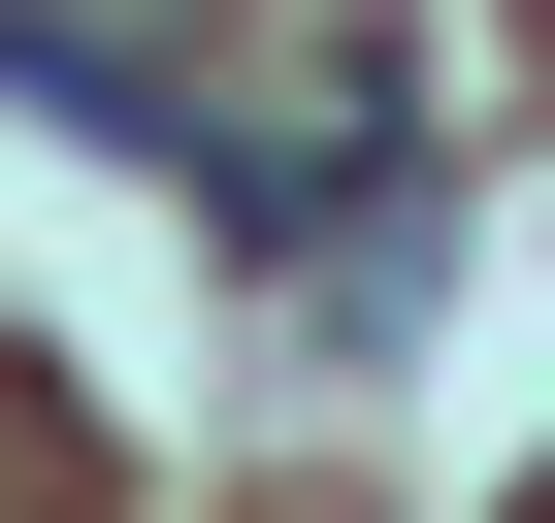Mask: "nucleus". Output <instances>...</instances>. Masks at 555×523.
Instances as JSON below:
<instances>
[]
</instances>
